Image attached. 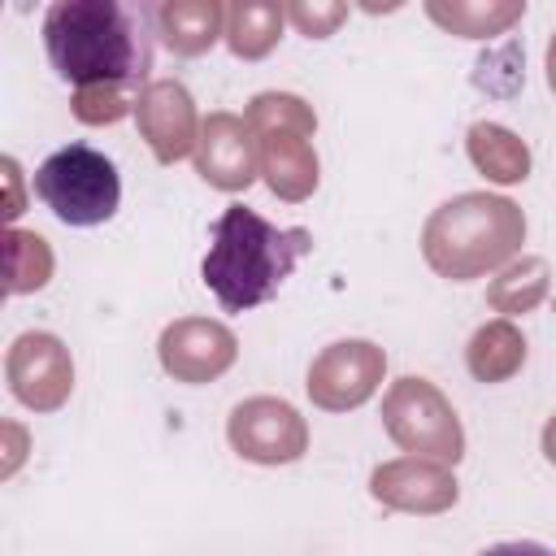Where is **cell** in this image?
Wrapping results in <instances>:
<instances>
[{"instance_id":"21","label":"cell","mask_w":556,"mask_h":556,"mask_svg":"<svg viewBox=\"0 0 556 556\" xmlns=\"http://www.w3.org/2000/svg\"><path fill=\"white\" fill-rule=\"evenodd\" d=\"M547 295V261L543 256H530L521 265H513L504 278H495L491 287V304L500 313H526L534 308L539 300Z\"/></svg>"},{"instance_id":"5","label":"cell","mask_w":556,"mask_h":556,"mask_svg":"<svg viewBox=\"0 0 556 556\" xmlns=\"http://www.w3.org/2000/svg\"><path fill=\"white\" fill-rule=\"evenodd\" d=\"M382 426L413 456H430L439 465H456L465 456L460 417L443 400V391L426 378L408 374V378L391 382V391L382 395Z\"/></svg>"},{"instance_id":"8","label":"cell","mask_w":556,"mask_h":556,"mask_svg":"<svg viewBox=\"0 0 556 556\" xmlns=\"http://www.w3.org/2000/svg\"><path fill=\"white\" fill-rule=\"evenodd\" d=\"M4 374H9L13 395L35 413L61 408L74 391V361H70L65 343L56 334H43V330H26L13 339Z\"/></svg>"},{"instance_id":"18","label":"cell","mask_w":556,"mask_h":556,"mask_svg":"<svg viewBox=\"0 0 556 556\" xmlns=\"http://www.w3.org/2000/svg\"><path fill=\"white\" fill-rule=\"evenodd\" d=\"M52 274V252L39 235L30 230H9L4 235V291L22 295V291H39Z\"/></svg>"},{"instance_id":"22","label":"cell","mask_w":556,"mask_h":556,"mask_svg":"<svg viewBox=\"0 0 556 556\" xmlns=\"http://www.w3.org/2000/svg\"><path fill=\"white\" fill-rule=\"evenodd\" d=\"M135 104H139V91H130V87H83V91H74V117L87 122V126L122 122L126 113H135Z\"/></svg>"},{"instance_id":"13","label":"cell","mask_w":556,"mask_h":556,"mask_svg":"<svg viewBox=\"0 0 556 556\" xmlns=\"http://www.w3.org/2000/svg\"><path fill=\"white\" fill-rule=\"evenodd\" d=\"M152 26L169 52L200 56L226 35V9L217 0H165L152 9Z\"/></svg>"},{"instance_id":"11","label":"cell","mask_w":556,"mask_h":556,"mask_svg":"<svg viewBox=\"0 0 556 556\" xmlns=\"http://www.w3.org/2000/svg\"><path fill=\"white\" fill-rule=\"evenodd\" d=\"M156 352H161V369L174 374L178 382H208L235 365L239 343L222 321L182 317V321L161 330Z\"/></svg>"},{"instance_id":"12","label":"cell","mask_w":556,"mask_h":556,"mask_svg":"<svg viewBox=\"0 0 556 556\" xmlns=\"http://www.w3.org/2000/svg\"><path fill=\"white\" fill-rule=\"evenodd\" d=\"M369 491L378 504L400 513H443L456 504V478L439 460H387L374 469Z\"/></svg>"},{"instance_id":"6","label":"cell","mask_w":556,"mask_h":556,"mask_svg":"<svg viewBox=\"0 0 556 556\" xmlns=\"http://www.w3.org/2000/svg\"><path fill=\"white\" fill-rule=\"evenodd\" d=\"M226 439L243 460H256V465H291L308 452L304 417L287 400H274V395H252L235 404L226 421Z\"/></svg>"},{"instance_id":"19","label":"cell","mask_w":556,"mask_h":556,"mask_svg":"<svg viewBox=\"0 0 556 556\" xmlns=\"http://www.w3.org/2000/svg\"><path fill=\"white\" fill-rule=\"evenodd\" d=\"M248 126L256 130V139L261 135H304V139H313L317 117H313V109L300 96L265 91V96H256L248 104Z\"/></svg>"},{"instance_id":"25","label":"cell","mask_w":556,"mask_h":556,"mask_svg":"<svg viewBox=\"0 0 556 556\" xmlns=\"http://www.w3.org/2000/svg\"><path fill=\"white\" fill-rule=\"evenodd\" d=\"M543 456L556 465V413L547 417V426H543Z\"/></svg>"},{"instance_id":"26","label":"cell","mask_w":556,"mask_h":556,"mask_svg":"<svg viewBox=\"0 0 556 556\" xmlns=\"http://www.w3.org/2000/svg\"><path fill=\"white\" fill-rule=\"evenodd\" d=\"M547 87L556 91V30H552V43H547Z\"/></svg>"},{"instance_id":"7","label":"cell","mask_w":556,"mask_h":556,"mask_svg":"<svg viewBox=\"0 0 556 556\" xmlns=\"http://www.w3.org/2000/svg\"><path fill=\"white\" fill-rule=\"evenodd\" d=\"M387 356L382 348H374L369 339H339L330 348H321L308 365V400L326 413H348L356 404H365L378 382H382Z\"/></svg>"},{"instance_id":"14","label":"cell","mask_w":556,"mask_h":556,"mask_svg":"<svg viewBox=\"0 0 556 556\" xmlns=\"http://www.w3.org/2000/svg\"><path fill=\"white\" fill-rule=\"evenodd\" d=\"M261 174L274 195L304 200L317 187V152L304 135H261Z\"/></svg>"},{"instance_id":"1","label":"cell","mask_w":556,"mask_h":556,"mask_svg":"<svg viewBox=\"0 0 556 556\" xmlns=\"http://www.w3.org/2000/svg\"><path fill=\"white\" fill-rule=\"evenodd\" d=\"M152 9L117 0H56L43 13V52L56 78L83 87H130L148 91Z\"/></svg>"},{"instance_id":"16","label":"cell","mask_w":556,"mask_h":556,"mask_svg":"<svg viewBox=\"0 0 556 556\" xmlns=\"http://www.w3.org/2000/svg\"><path fill=\"white\" fill-rule=\"evenodd\" d=\"M469 161L491 178V182H521L530 174V148L508 130V126H495V122H478L469 126Z\"/></svg>"},{"instance_id":"3","label":"cell","mask_w":556,"mask_h":556,"mask_svg":"<svg viewBox=\"0 0 556 556\" xmlns=\"http://www.w3.org/2000/svg\"><path fill=\"white\" fill-rule=\"evenodd\" d=\"M526 239V217L513 200L491 191H465L439 204L421 230L426 265L439 278L469 282L504 265Z\"/></svg>"},{"instance_id":"20","label":"cell","mask_w":556,"mask_h":556,"mask_svg":"<svg viewBox=\"0 0 556 556\" xmlns=\"http://www.w3.org/2000/svg\"><path fill=\"white\" fill-rule=\"evenodd\" d=\"M426 13L447 26L452 35H465V39H486V35H500L508 30L526 4H426Z\"/></svg>"},{"instance_id":"9","label":"cell","mask_w":556,"mask_h":556,"mask_svg":"<svg viewBox=\"0 0 556 556\" xmlns=\"http://www.w3.org/2000/svg\"><path fill=\"white\" fill-rule=\"evenodd\" d=\"M195 174L217 191H243L261 174V139L248 117L208 113L195 143Z\"/></svg>"},{"instance_id":"23","label":"cell","mask_w":556,"mask_h":556,"mask_svg":"<svg viewBox=\"0 0 556 556\" xmlns=\"http://www.w3.org/2000/svg\"><path fill=\"white\" fill-rule=\"evenodd\" d=\"M343 17H348L343 4H287V22L308 39H326Z\"/></svg>"},{"instance_id":"4","label":"cell","mask_w":556,"mask_h":556,"mask_svg":"<svg viewBox=\"0 0 556 556\" xmlns=\"http://www.w3.org/2000/svg\"><path fill=\"white\" fill-rule=\"evenodd\" d=\"M35 195L65 226H100L117 213L122 178L117 165L91 143H65L35 169Z\"/></svg>"},{"instance_id":"10","label":"cell","mask_w":556,"mask_h":556,"mask_svg":"<svg viewBox=\"0 0 556 556\" xmlns=\"http://www.w3.org/2000/svg\"><path fill=\"white\" fill-rule=\"evenodd\" d=\"M135 122H139V135L148 139V148H152V156L161 165L182 161L200 143V126H204L195 117L191 91L182 83H174V78L148 83V91L135 104Z\"/></svg>"},{"instance_id":"24","label":"cell","mask_w":556,"mask_h":556,"mask_svg":"<svg viewBox=\"0 0 556 556\" xmlns=\"http://www.w3.org/2000/svg\"><path fill=\"white\" fill-rule=\"evenodd\" d=\"M478 556H556V552H552V547H543V543L517 539V543H495V547H482Z\"/></svg>"},{"instance_id":"2","label":"cell","mask_w":556,"mask_h":556,"mask_svg":"<svg viewBox=\"0 0 556 556\" xmlns=\"http://www.w3.org/2000/svg\"><path fill=\"white\" fill-rule=\"evenodd\" d=\"M308 248L313 235L304 226L278 230L248 204H226L222 217L213 222L200 274L226 313H248L278 295V287L291 278V269Z\"/></svg>"},{"instance_id":"17","label":"cell","mask_w":556,"mask_h":556,"mask_svg":"<svg viewBox=\"0 0 556 556\" xmlns=\"http://www.w3.org/2000/svg\"><path fill=\"white\" fill-rule=\"evenodd\" d=\"M465 365L478 382H504L526 365V339L513 321H486L465 348Z\"/></svg>"},{"instance_id":"15","label":"cell","mask_w":556,"mask_h":556,"mask_svg":"<svg viewBox=\"0 0 556 556\" xmlns=\"http://www.w3.org/2000/svg\"><path fill=\"white\" fill-rule=\"evenodd\" d=\"M282 22H287V4L239 0V4L226 9V43H230L235 56L256 61V56H265L282 39Z\"/></svg>"}]
</instances>
